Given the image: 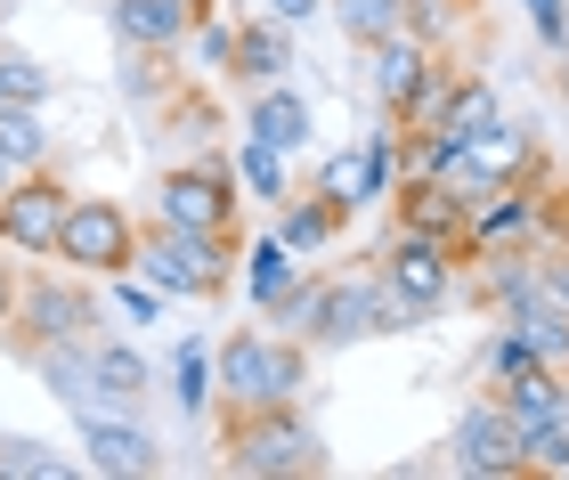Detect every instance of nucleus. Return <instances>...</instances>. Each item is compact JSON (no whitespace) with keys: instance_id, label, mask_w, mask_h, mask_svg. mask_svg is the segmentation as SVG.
I'll return each instance as SVG.
<instances>
[{"instance_id":"nucleus-8","label":"nucleus","mask_w":569,"mask_h":480,"mask_svg":"<svg viewBox=\"0 0 569 480\" xmlns=\"http://www.w3.org/2000/svg\"><path fill=\"white\" fill-rule=\"evenodd\" d=\"M439 457H448V472H463V480H529L521 432H512V416L497 408V391H472V399H463Z\"/></svg>"},{"instance_id":"nucleus-39","label":"nucleus","mask_w":569,"mask_h":480,"mask_svg":"<svg viewBox=\"0 0 569 480\" xmlns=\"http://www.w3.org/2000/svg\"><path fill=\"white\" fill-rule=\"evenodd\" d=\"M0 9H9V0H0Z\"/></svg>"},{"instance_id":"nucleus-31","label":"nucleus","mask_w":569,"mask_h":480,"mask_svg":"<svg viewBox=\"0 0 569 480\" xmlns=\"http://www.w3.org/2000/svg\"><path fill=\"white\" fill-rule=\"evenodd\" d=\"M0 147H9V156L33 171V163H49V122H41V107H0Z\"/></svg>"},{"instance_id":"nucleus-35","label":"nucleus","mask_w":569,"mask_h":480,"mask_svg":"<svg viewBox=\"0 0 569 480\" xmlns=\"http://www.w3.org/2000/svg\"><path fill=\"white\" fill-rule=\"evenodd\" d=\"M269 17H284V24H309V17H326V0H261Z\"/></svg>"},{"instance_id":"nucleus-13","label":"nucleus","mask_w":569,"mask_h":480,"mask_svg":"<svg viewBox=\"0 0 569 480\" xmlns=\"http://www.w3.org/2000/svg\"><path fill=\"white\" fill-rule=\"evenodd\" d=\"M203 17H212V0H107V33L122 49H188Z\"/></svg>"},{"instance_id":"nucleus-9","label":"nucleus","mask_w":569,"mask_h":480,"mask_svg":"<svg viewBox=\"0 0 569 480\" xmlns=\"http://www.w3.org/2000/svg\"><path fill=\"white\" fill-rule=\"evenodd\" d=\"M375 277H382V286H391L416 318H439V310H448V301L463 293L456 244H439V237H407V229H391V244H382Z\"/></svg>"},{"instance_id":"nucleus-16","label":"nucleus","mask_w":569,"mask_h":480,"mask_svg":"<svg viewBox=\"0 0 569 480\" xmlns=\"http://www.w3.org/2000/svg\"><path fill=\"white\" fill-rule=\"evenodd\" d=\"M277 237H284V252H301V261H318V252H333V244H342L350 237V212L342 204H333V196L326 188H293V196H284V204H277Z\"/></svg>"},{"instance_id":"nucleus-32","label":"nucleus","mask_w":569,"mask_h":480,"mask_svg":"<svg viewBox=\"0 0 569 480\" xmlns=\"http://www.w3.org/2000/svg\"><path fill=\"white\" fill-rule=\"evenodd\" d=\"M521 9H529L537 49H546V58H569V0H521Z\"/></svg>"},{"instance_id":"nucleus-22","label":"nucleus","mask_w":569,"mask_h":480,"mask_svg":"<svg viewBox=\"0 0 569 480\" xmlns=\"http://www.w3.org/2000/svg\"><path fill=\"white\" fill-rule=\"evenodd\" d=\"M561 391H569L561 367H521V374H505V383H497V408L512 416V432H529V423H546L561 408Z\"/></svg>"},{"instance_id":"nucleus-10","label":"nucleus","mask_w":569,"mask_h":480,"mask_svg":"<svg viewBox=\"0 0 569 480\" xmlns=\"http://www.w3.org/2000/svg\"><path fill=\"white\" fill-rule=\"evenodd\" d=\"M66 204H73V180H66V171H49V163H33L17 188H0V244L24 252V261H49Z\"/></svg>"},{"instance_id":"nucleus-27","label":"nucleus","mask_w":569,"mask_h":480,"mask_svg":"<svg viewBox=\"0 0 569 480\" xmlns=\"http://www.w3.org/2000/svg\"><path fill=\"white\" fill-rule=\"evenodd\" d=\"M66 448H49L33 432H0V480H66Z\"/></svg>"},{"instance_id":"nucleus-26","label":"nucleus","mask_w":569,"mask_h":480,"mask_svg":"<svg viewBox=\"0 0 569 480\" xmlns=\"http://www.w3.org/2000/svg\"><path fill=\"white\" fill-rule=\"evenodd\" d=\"M521 457H529L537 480H569V391H561V408L546 423H529V432H521Z\"/></svg>"},{"instance_id":"nucleus-28","label":"nucleus","mask_w":569,"mask_h":480,"mask_svg":"<svg viewBox=\"0 0 569 480\" xmlns=\"http://www.w3.org/2000/svg\"><path fill=\"white\" fill-rule=\"evenodd\" d=\"M326 17L342 24V41H350V49H367V41H382V33H399L407 0H326Z\"/></svg>"},{"instance_id":"nucleus-18","label":"nucleus","mask_w":569,"mask_h":480,"mask_svg":"<svg viewBox=\"0 0 569 480\" xmlns=\"http://www.w3.org/2000/svg\"><path fill=\"white\" fill-rule=\"evenodd\" d=\"M463 196L448 188V180H399L391 188V229H407V237H439V244H456L463 237Z\"/></svg>"},{"instance_id":"nucleus-21","label":"nucleus","mask_w":569,"mask_h":480,"mask_svg":"<svg viewBox=\"0 0 569 480\" xmlns=\"http://www.w3.org/2000/svg\"><path fill=\"white\" fill-rule=\"evenodd\" d=\"M293 277H301V252H284V237H277V229L244 244V301H252L261 318L284 301V286H293Z\"/></svg>"},{"instance_id":"nucleus-30","label":"nucleus","mask_w":569,"mask_h":480,"mask_svg":"<svg viewBox=\"0 0 569 480\" xmlns=\"http://www.w3.org/2000/svg\"><path fill=\"white\" fill-rule=\"evenodd\" d=\"M521 367H546V359H529V342L497 318V334H488V342H480V359H472V383H480V391H497L505 374H521Z\"/></svg>"},{"instance_id":"nucleus-19","label":"nucleus","mask_w":569,"mask_h":480,"mask_svg":"<svg viewBox=\"0 0 569 480\" xmlns=\"http://www.w3.org/2000/svg\"><path fill=\"white\" fill-rule=\"evenodd\" d=\"M41 374L49 391H58V408L82 423V416H98V383H90V342H49V350H33V359H24Z\"/></svg>"},{"instance_id":"nucleus-38","label":"nucleus","mask_w":569,"mask_h":480,"mask_svg":"<svg viewBox=\"0 0 569 480\" xmlns=\"http://www.w3.org/2000/svg\"><path fill=\"white\" fill-rule=\"evenodd\" d=\"M0 107H9V98H0Z\"/></svg>"},{"instance_id":"nucleus-11","label":"nucleus","mask_w":569,"mask_h":480,"mask_svg":"<svg viewBox=\"0 0 569 480\" xmlns=\"http://www.w3.org/2000/svg\"><path fill=\"white\" fill-rule=\"evenodd\" d=\"M82 464L98 480H147V472H163V440H154L139 416L98 408V416H82Z\"/></svg>"},{"instance_id":"nucleus-37","label":"nucleus","mask_w":569,"mask_h":480,"mask_svg":"<svg viewBox=\"0 0 569 480\" xmlns=\"http://www.w3.org/2000/svg\"><path fill=\"white\" fill-rule=\"evenodd\" d=\"M561 98H569V58H561Z\"/></svg>"},{"instance_id":"nucleus-12","label":"nucleus","mask_w":569,"mask_h":480,"mask_svg":"<svg viewBox=\"0 0 569 480\" xmlns=\"http://www.w3.org/2000/svg\"><path fill=\"white\" fill-rule=\"evenodd\" d=\"M293 73V24L284 17H237L228 24V66H220V82L228 90H261V82H284Z\"/></svg>"},{"instance_id":"nucleus-23","label":"nucleus","mask_w":569,"mask_h":480,"mask_svg":"<svg viewBox=\"0 0 569 480\" xmlns=\"http://www.w3.org/2000/svg\"><path fill=\"white\" fill-rule=\"evenodd\" d=\"M228 163H237V188L252 196V204H284V196H293V156H277V147H261V139H237V156H228Z\"/></svg>"},{"instance_id":"nucleus-34","label":"nucleus","mask_w":569,"mask_h":480,"mask_svg":"<svg viewBox=\"0 0 569 480\" xmlns=\"http://www.w3.org/2000/svg\"><path fill=\"white\" fill-rule=\"evenodd\" d=\"M188 41H196V58H203V66H212V73L228 66V24H220V17H203V24H196V33H188Z\"/></svg>"},{"instance_id":"nucleus-4","label":"nucleus","mask_w":569,"mask_h":480,"mask_svg":"<svg viewBox=\"0 0 569 480\" xmlns=\"http://www.w3.org/2000/svg\"><path fill=\"white\" fill-rule=\"evenodd\" d=\"M98 326H107V293H98V277L82 269H33V277H17V310H9V334H0V350L24 367L33 350L49 342H90Z\"/></svg>"},{"instance_id":"nucleus-7","label":"nucleus","mask_w":569,"mask_h":480,"mask_svg":"<svg viewBox=\"0 0 569 480\" xmlns=\"http://www.w3.org/2000/svg\"><path fill=\"white\" fill-rule=\"evenodd\" d=\"M49 261H66L82 277H131V261H139V212L114 204V196H73L66 220H58Z\"/></svg>"},{"instance_id":"nucleus-3","label":"nucleus","mask_w":569,"mask_h":480,"mask_svg":"<svg viewBox=\"0 0 569 480\" xmlns=\"http://www.w3.org/2000/svg\"><path fill=\"white\" fill-rule=\"evenodd\" d=\"M318 350L284 326H237L212 342V408H301Z\"/></svg>"},{"instance_id":"nucleus-25","label":"nucleus","mask_w":569,"mask_h":480,"mask_svg":"<svg viewBox=\"0 0 569 480\" xmlns=\"http://www.w3.org/2000/svg\"><path fill=\"white\" fill-rule=\"evenodd\" d=\"M309 188H326V196H333V204H342L350 220L367 212V204H382V196H375V180H367V147H333V156H326L318 171H309Z\"/></svg>"},{"instance_id":"nucleus-17","label":"nucleus","mask_w":569,"mask_h":480,"mask_svg":"<svg viewBox=\"0 0 569 480\" xmlns=\"http://www.w3.org/2000/svg\"><path fill=\"white\" fill-rule=\"evenodd\" d=\"M90 383H98V408L139 416V408H147V391H154V367H147L122 334H107V326H98V334H90Z\"/></svg>"},{"instance_id":"nucleus-6","label":"nucleus","mask_w":569,"mask_h":480,"mask_svg":"<svg viewBox=\"0 0 569 480\" xmlns=\"http://www.w3.org/2000/svg\"><path fill=\"white\" fill-rule=\"evenodd\" d=\"M154 220H171V229H203V237H244V188H237V163H228V156L171 163L163 180H154Z\"/></svg>"},{"instance_id":"nucleus-2","label":"nucleus","mask_w":569,"mask_h":480,"mask_svg":"<svg viewBox=\"0 0 569 480\" xmlns=\"http://www.w3.org/2000/svg\"><path fill=\"white\" fill-rule=\"evenodd\" d=\"M220 472L237 480H326L333 448L301 408H212Z\"/></svg>"},{"instance_id":"nucleus-24","label":"nucleus","mask_w":569,"mask_h":480,"mask_svg":"<svg viewBox=\"0 0 569 480\" xmlns=\"http://www.w3.org/2000/svg\"><path fill=\"white\" fill-rule=\"evenodd\" d=\"M171 399H179L188 423H212V342L203 334H188L171 350Z\"/></svg>"},{"instance_id":"nucleus-15","label":"nucleus","mask_w":569,"mask_h":480,"mask_svg":"<svg viewBox=\"0 0 569 480\" xmlns=\"http://www.w3.org/2000/svg\"><path fill=\"white\" fill-rule=\"evenodd\" d=\"M431 66V49L416 41V33H382V41H367L358 49V90L375 98V114H391L407 90H416V73Z\"/></svg>"},{"instance_id":"nucleus-14","label":"nucleus","mask_w":569,"mask_h":480,"mask_svg":"<svg viewBox=\"0 0 569 480\" xmlns=\"http://www.w3.org/2000/svg\"><path fill=\"white\" fill-rule=\"evenodd\" d=\"M309 98H301V82L284 73V82H261V90H244V139H261V147H277V156H301L309 147Z\"/></svg>"},{"instance_id":"nucleus-1","label":"nucleus","mask_w":569,"mask_h":480,"mask_svg":"<svg viewBox=\"0 0 569 480\" xmlns=\"http://www.w3.org/2000/svg\"><path fill=\"white\" fill-rule=\"evenodd\" d=\"M269 326L301 334L318 359H333V350L375 342V334H416L423 318L375 277V261H333V269H301L293 286H284V301L269 310Z\"/></svg>"},{"instance_id":"nucleus-36","label":"nucleus","mask_w":569,"mask_h":480,"mask_svg":"<svg viewBox=\"0 0 569 480\" xmlns=\"http://www.w3.org/2000/svg\"><path fill=\"white\" fill-rule=\"evenodd\" d=\"M9 310H17V269H9V252H0V334H9Z\"/></svg>"},{"instance_id":"nucleus-20","label":"nucleus","mask_w":569,"mask_h":480,"mask_svg":"<svg viewBox=\"0 0 569 480\" xmlns=\"http://www.w3.org/2000/svg\"><path fill=\"white\" fill-rule=\"evenodd\" d=\"M399 33H416L423 49H472L480 41V0H407Z\"/></svg>"},{"instance_id":"nucleus-29","label":"nucleus","mask_w":569,"mask_h":480,"mask_svg":"<svg viewBox=\"0 0 569 480\" xmlns=\"http://www.w3.org/2000/svg\"><path fill=\"white\" fill-rule=\"evenodd\" d=\"M49 66L33 58V49H17V41H0V98H17V107H49Z\"/></svg>"},{"instance_id":"nucleus-33","label":"nucleus","mask_w":569,"mask_h":480,"mask_svg":"<svg viewBox=\"0 0 569 480\" xmlns=\"http://www.w3.org/2000/svg\"><path fill=\"white\" fill-rule=\"evenodd\" d=\"M537 301L569 310V252H537Z\"/></svg>"},{"instance_id":"nucleus-5","label":"nucleus","mask_w":569,"mask_h":480,"mask_svg":"<svg viewBox=\"0 0 569 480\" xmlns=\"http://www.w3.org/2000/svg\"><path fill=\"white\" fill-rule=\"evenodd\" d=\"M237 252L244 237H203V229H171V220H139V261L131 277H147L163 301H228L237 286Z\"/></svg>"}]
</instances>
